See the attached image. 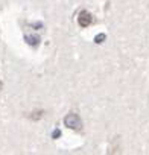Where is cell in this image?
<instances>
[{"label":"cell","mask_w":149,"mask_h":155,"mask_svg":"<svg viewBox=\"0 0 149 155\" xmlns=\"http://www.w3.org/2000/svg\"><path fill=\"white\" fill-rule=\"evenodd\" d=\"M64 125L70 129H74V131H81L82 129V120L78 114H74V113H70L65 116L64 119Z\"/></svg>","instance_id":"1"},{"label":"cell","mask_w":149,"mask_h":155,"mask_svg":"<svg viewBox=\"0 0 149 155\" xmlns=\"http://www.w3.org/2000/svg\"><path fill=\"white\" fill-rule=\"evenodd\" d=\"M91 21H93V15H91L90 12H87V11H81V12H79L78 23H79L81 28H87V26H90Z\"/></svg>","instance_id":"2"},{"label":"cell","mask_w":149,"mask_h":155,"mask_svg":"<svg viewBox=\"0 0 149 155\" xmlns=\"http://www.w3.org/2000/svg\"><path fill=\"white\" fill-rule=\"evenodd\" d=\"M102 40H105V35L104 34L99 35V37H96V43H102Z\"/></svg>","instance_id":"3"},{"label":"cell","mask_w":149,"mask_h":155,"mask_svg":"<svg viewBox=\"0 0 149 155\" xmlns=\"http://www.w3.org/2000/svg\"><path fill=\"white\" fill-rule=\"evenodd\" d=\"M0 88H2V84H0Z\"/></svg>","instance_id":"4"}]
</instances>
